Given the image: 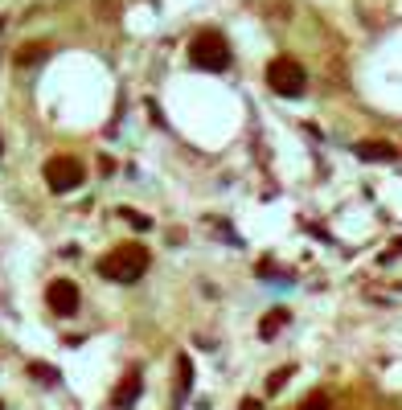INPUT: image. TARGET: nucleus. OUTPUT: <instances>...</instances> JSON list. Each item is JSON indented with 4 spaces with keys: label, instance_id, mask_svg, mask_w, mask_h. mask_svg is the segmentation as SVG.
<instances>
[{
    "label": "nucleus",
    "instance_id": "9d476101",
    "mask_svg": "<svg viewBox=\"0 0 402 410\" xmlns=\"http://www.w3.org/2000/svg\"><path fill=\"white\" fill-rule=\"evenodd\" d=\"M284 324H287V308H275V312H267V316L259 320V337H263V341H271V337H275V332H279Z\"/></svg>",
    "mask_w": 402,
    "mask_h": 410
},
{
    "label": "nucleus",
    "instance_id": "6e6552de",
    "mask_svg": "<svg viewBox=\"0 0 402 410\" xmlns=\"http://www.w3.org/2000/svg\"><path fill=\"white\" fill-rule=\"evenodd\" d=\"M177 406H181L185 398H189V390H193V361H189V353H181L177 357Z\"/></svg>",
    "mask_w": 402,
    "mask_h": 410
},
{
    "label": "nucleus",
    "instance_id": "f03ea898",
    "mask_svg": "<svg viewBox=\"0 0 402 410\" xmlns=\"http://www.w3.org/2000/svg\"><path fill=\"white\" fill-rule=\"evenodd\" d=\"M189 62L197 66V70L222 74V70H230L234 53H230V41H226V37H222L218 29H201L197 37L189 41Z\"/></svg>",
    "mask_w": 402,
    "mask_h": 410
},
{
    "label": "nucleus",
    "instance_id": "f257e3e1",
    "mask_svg": "<svg viewBox=\"0 0 402 410\" xmlns=\"http://www.w3.org/2000/svg\"><path fill=\"white\" fill-rule=\"evenodd\" d=\"M144 271H148V246L140 242H123L99 259V275L111 283H135V279H144Z\"/></svg>",
    "mask_w": 402,
    "mask_h": 410
},
{
    "label": "nucleus",
    "instance_id": "1a4fd4ad",
    "mask_svg": "<svg viewBox=\"0 0 402 410\" xmlns=\"http://www.w3.org/2000/svg\"><path fill=\"white\" fill-rule=\"evenodd\" d=\"M46 53H50V46H46V41H29V46H21L17 53H13V66H21V70H25V66H37Z\"/></svg>",
    "mask_w": 402,
    "mask_h": 410
},
{
    "label": "nucleus",
    "instance_id": "f3484780",
    "mask_svg": "<svg viewBox=\"0 0 402 410\" xmlns=\"http://www.w3.org/2000/svg\"><path fill=\"white\" fill-rule=\"evenodd\" d=\"M0 152H4V148H0Z\"/></svg>",
    "mask_w": 402,
    "mask_h": 410
},
{
    "label": "nucleus",
    "instance_id": "f8f14e48",
    "mask_svg": "<svg viewBox=\"0 0 402 410\" xmlns=\"http://www.w3.org/2000/svg\"><path fill=\"white\" fill-rule=\"evenodd\" d=\"M29 374H34L37 381H46V386H53V381H58V369H53V365H41V361H34V365H29Z\"/></svg>",
    "mask_w": 402,
    "mask_h": 410
},
{
    "label": "nucleus",
    "instance_id": "9b49d317",
    "mask_svg": "<svg viewBox=\"0 0 402 410\" xmlns=\"http://www.w3.org/2000/svg\"><path fill=\"white\" fill-rule=\"evenodd\" d=\"M292 374H296V365H279V369L267 377V394H279L287 386V377H292Z\"/></svg>",
    "mask_w": 402,
    "mask_h": 410
},
{
    "label": "nucleus",
    "instance_id": "0eeeda50",
    "mask_svg": "<svg viewBox=\"0 0 402 410\" xmlns=\"http://www.w3.org/2000/svg\"><path fill=\"white\" fill-rule=\"evenodd\" d=\"M353 152H357V160H398V148L386 140H361Z\"/></svg>",
    "mask_w": 402,
    "mask_h": 410
},
{
    "label": "nucleus",
    "instance_id": "4468645a",
    "mask_svg": "<svg viewBox=\"0 0 402 410\" xmlns=\"http://www.w3.org/2000/svg\"><path fill=\"white\" fill-rule=\"evenodd\" d=\"M119 213H123V217H128L135 230H152V217H148V213H135V210H128V205H123Z\"/></svg>",
    "mask_w": 402,
    "mask_h": 410
},
{
    "label": "nucleus",
    "instance_id": "39448f33",
    "mask_svg": "<svg viewBox=\"0 0 402 410\" xmlns=\"http://www.w3.org/2000/svg\"><path fill=\"white\" fill-rule=\"evenodd\" d=\"M46 304H50L58 316H74V312H78V287H74L70 279H53L50 287H46Z\"/></svg>",
    "mask_w": 402,
    "mask_h": 410
},
{
    "label": "nucleus",
    "instance_id": "ddd939ff",
    "mask_svg": "<svg viewBox=\"0 0 402 410\" xmlns=\"http://www.w3.org/2000/svg\"><path fill=\"white\" fill-rule=\"evenodd\" d=\"M300 410H333V402H329V394H312L300 402Z\"/></svg>",
    "mask_w": 402,
    "mask_h": 410
},
{
    "label": "nucleus",
    "instance_id": "2eb2a0df",
    "mask_svg": "<svg viewBox=\"0 0 402 410\" xmlns=\"http://www.w3.org/2000/svg\"><path fill=\"white\" fill-rule=\"evenodd\" d=\"M238 410H263V402H259V398H242V402H238Z\"/></svg>",
    "mask_w": 402,
    "mask_h": 410
},
{
    "label": "nucleus",
    "instance_id": "7ed1b4c3",
    "mask_svg": "<svg viewBox=\"0 0 402 410\" xmlns=\"http://www.w3.org/2000/svg\"><path fill=\"white\" fill-rule=\"evenodd\" d=\"M267 86L284 98H300L308 86V74L296 58H275V62H267Z\"/></svg>",
    "mask_w": 402,
    "mask_h": 410
},
{
    "label": "nucleus",
    "instance_id": "20e7f679",
    "mask_svg": "<svg viewBox=\"0 0 402 410\" xmlns=\"http://www.w3.org/2000/svg\"><path fill=\"white\" fill-rule=\"evenodd\" d=\"M46 180H50L53 193H74L86 180V173H83V164H78V156H50L46 160Z\"/></svg>",
    "mask_w": 402,
    "mask_h": 410
},
{
    "label": "nucleus",
    "instance_id": "423d86ee",
    "mask_svg": "<svg viewBox=\"0 0 402 410\" xmlns=\"http://www.w3.org/2000/svg\"><path fill=\"white\" fill-rule=\"evenodd\" d=\"M140 386H144L140 369H128V374H123V381H119V390L111 394V410H132L135 398H140Z\"/></svg>",
    "mask_w": 402,
    "mask_h": 410
},
{
    "label": "nucleus",
    "instance_id": "dca6fc26",
    "mask_svg": "<svg viewBox=\"0 0 402 410\" xmlns=\"http://www.w3.org/2000/svg\"><path fill=\"white\" fill-rule=\"evenodd\" d=\"M0 410H4V402H0Z\"/></svg>",
    "mask_w": 402,
    "mask_h": 410
}]
</instances>
